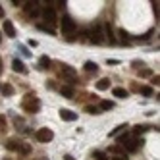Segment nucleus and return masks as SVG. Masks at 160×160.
Returning <instances> with one entry per match:
<instances>
[{
	"instance_id": "nucleus-1",
	"label": "nucleus",
	"mask_w": 160,
	"mask_h": 160,
	"mask_svg": "<svg viewBox=\"0 0 160 160\" xmlns=\"http://www.w3.org/2000/svg\"><path fill=\"white\" fill-rule=\"evenodd\" d=\"M21 108H23L25 112H29V114H35V112H39V108H41V100L35 97V95H27L25 98H23V102H21Z\"/></svg>"
},
{
	"instance_id": "nucleus-2",
	"label": "nucleus",
	"mask_w": 160,
	"mask_h": 160,
	"mask_svg": "<svg viewBox=\"0 0 160 160\" xmlns=\"http://www.w3.org/2000/svg\"><path fill=\"white\" fill-rule=\"evenodd\" d=\"M89 41L91 42H102L104 41V31H102V23H95L89 29Z\"/></svg>"
},
{
	"instance_id": "nucleus-3",
	"label": "nucleus",
	"mask_w": 160,
	"mask_h": 160,
	"mask_svg": "<svg viewBox=\"0 0 160 160\" xmlns=\"http://www.w3.org/2000/svg\"><path fill=\"white\" fill-rule=\"evenodd\" d=\"M35 139H37L39 143H50V141L54 139V133H52V129H48V128H41V129L35 131Z\"/></svg>"
},
{
	"instance_id": "nucleus-4",
	"label": "nucleus",
	"mask_w": 160,
	"mask_h": 160,
	"mask_svg": "<svg viewBox=\"0 0 160 160\" xmlns=\"http://www.w3.org/2000/svg\"><path fill=\"white\" fill-rule=\"evenodd\" d=\"M75 29H77L75 21L70 16H64V19H62V33L64 35H72V33H75Z\"/></svg>"
},
{
	"instance_id": "nucleus-5",
	"label": "nucleus",
	"mask_w": 160,
	"mask_h": 160,
	"mask_svg": "<svg viewBox=\"0 0 160 160\" xmlns=\"http://www.w3.org/2000/svg\"><path fill=\"white\" fill-rule=\"evenodd\" d=\"M141 145H143V139H137V137H133V139H128L125 143H122V148H123V151H128V152H135Z\"/></svg>"
},
{
	"instance_id": "nucleus-6",
	"label": "nucleus",
	"mask_w": 160,
	"mask_h": 160,
	"mask_svg": "<svg viewBox=\"0 0 160 160\" xmlns=\"http://www.w3.org/2000/svg\"><path fill=\"white\" fill-rule=\"evenodd\" d=\"M41 14H42V19L48 23V27H52L56 23V10L54 8H44Z\"/></svg>"
},
{
	"instance_id": "nucleus-7",
	"label": "nucleus",
	"mask_w": 160,
	"mask_h": 160,
	"mask_svg": "<svg viewBox=\"0 0 160 160\" xmlns=\"http://www.w3.org/2000/svg\"><path fill=\"white\" fill-rule=\"evenodd\" d=\"M25 12H27V16H31V18H35V16L41 14L37 0H29V2H25Z\"/></svg>"
},
{
	"instance_id": "nucleus-8",
	"label": "nucleus",
	"mask_w": 160,
	"mask_h": 160,
	"mask_svg": "<svg viewBox=\"0 0 160 160\" xmlns=\"http://www.w3.org/2000/svg\"><path fill=\"white\" fill-rule=\"evenodd\" d=\"M62 75L64 77H70L72 79V83H75V75H77V72H75V68H72V66H68V64H62Z\"/></svg>"
},
{
	"instance_id": "nucleus-9",
	"label": "nucleus",
	"mask_w": 160,
	"mask_h": 160,
	"mask_svg": "<svg viewBox=\"0 0 160 160\" xmlns=\"http://www.w3.org/2000/svg\"><path fill=\"white\" fill-rule=\"evenodd\" d=\"M60 118H62L64 122H75V120H77V114L72 112V110H68V108H62V110H60Z\"/></svg>"
},
{
	"instance_id": "nucleus-10",
	"label": "nucleus",
	"mask_w": 160,
	"mask_h": 160,
	"mask_svg": "<svg viewBox=\"0 0 160 160\" xmlns=\"http://www.w3.org/2000/svg\"><path fill=\"white\" fill-rule=\"evenodd\" d=\"M2 29H4V33H6L10 39H14V37H16V27H14V23H12L10 19H6L4 23H2Z\"/></svg>"
},
{
	"instance_id": "nucleus-11",
	"label": "nucleus",
	"mask_w": 160,
	"mask_h": 160,
	"mask_svg": "<svg viewBox=\"0 0 160 160\" xmlns=\"http://www.w3.org/2000/svg\"><path fill=\"white\" fill-rule=\"evenodd\" d=\"M12 70H14L16 73H27L25 64L21 62V60H18V58H14V62H12Z\"/></svg>"
},
{
	"instance_id": "nucleus-12",
	"label": "nucleus",
	"mask_w": 160,
	"mask_h": 160,
	"mask_svg": "<svg viewBox=\"0 0 160 160\" xmlns=\"http://www.w3.org/2000/svg\"><path fill=\"white\" fill-rule=\"evenodd\" d=\"M60 93H62V97H66V98H73V97H75L73 89H72L70 85H64V87L60 89Z\"/></svg>"
},
{
	"instance_id": "nucleus-13",
	"label": "nucleus",
	"mask_w": 160,
	"mask_h": 160,
	"mask_svg": "<svg viewBox=\"0 0 160 160\" xmlns=\"http://www.w3.org/2000/svg\"><path fill=\"white\" fill-rule=\"evenodd\" d=\"M112 95L118 97V98H125V97H128V91H125L123 87H114L112 89Z\"/></svg>"
},
{
	"instance_id": "nucleus-14",
	"label": "nucleus",
	"mask_w": 160,
	"mask_h": 160,
	"mask_svg": "<svg viewBox=\"0 0 160 160\" xmlns=\"http://www.w3.org/2000/svg\"><path fill=\"white\" fill-rule=\"evenodd\" d=\"M0 91H2V95H4V97H12V95H14V87L10 85V83L0 85Z\"/></svg>"
},
{
	"instance_id": "nucleus-15",
	"label": "nucleus",
	"mask_w": 160,
	"mask_h": 160,
	"mask_svg": "<svg viewBox=\"0 0 160 160\" xmlns=\"http://www.w3.org/2000/svg\"><path fill=\"white\" fill-rule=\"evenodd\" d=\"M108 87H110V79H106V77L100 79V81H97V89L98 91H106Z\"/></svg>"
},
{
	"instance_id": "nucleus-16",
	"label": "nucleus",
	"mask_w": 160,
	"mask_h": 160,
	"mask_svg": "<svg viewBox=\"0 0 160 160\" xmlns=\"http://www.w3.org/2000/svg\"><path fill=\"white\" fill-rule=\"evenodd\" d=\"M39 66L42 68V70H48V68H50V58H48V56H41V58H39Z\"/></svg>"
},
{
	"instance_id": "nucleus-17",
	"label": "nucleus",
	"mask_w": 160,
	"mask_h": 160,
	"mask_svg": "<svg viewBox=\"0 0 160 160\" xmlns=\"http://www.w3.org/2000/svg\"><path fill=\"white\" fill-rule=\"evenodd\" d=\"M19 145H21V143H18V141H14V139H10V141L6 143V148H8V151H18Z\"/></svg>"
},
{
	"instance_id": "nucleus-18",
	"label": "nucleus",
	"mask_w": 160,
	"mask_h": 160,
	"mask_svg": "<svg viewBox=\"0 0 160 160\" xmlns=\"http://www.w3.org/2000/svg\"><path fill=\"white\" fill-rule=\"evenodd\" d=\"M85 72H98L97 62H85Z\"/></svg>"
},
{
	"instance_id": "nucleus-19",
	"label": "nucleus",
	"mask_w": 160,
	"mask_h": 160,
	"mask_svg": "<svg viewBox=\"0 0 160 160\" xmlns=\"http://www.w3.org/2000/svg\"><path fill=\"white\" fill-rule=\"evenodd\" d=\"M93 156H95V160H110V158H108V154H106L104 151H95V154H93Z\"/></svg>"
},
{
	"instance_id": "nucleus-20",
	"label": "nucleus",
	"mask_w": 160,
	"mask_h": 160,
	"mask_svg": "<svg viewBox=\"0 0 160 160\" xmlns=\"http://www.w3.org/2000/svg\"><path fill=\"white\" fill-rule=\"evenodd\" d=\"M37 27H39V31H42V33H48V35H54V29H52V27H48V25H42V23H39Z\"/></svg>"
},
{
	"instance_id": "nucleus-21",
	"label": "nucleus",
	"mask_w": 160,
	"mask_h": 160,
	"mask_svg": "<svg viewBox=\"0 0 160 160\" xmlns=\"http://www.w3.org/2000/svg\"><path fill=\"white\" fill-rule=\"evenodd\" d=\"M112 108H114V104H112L110 100H102V102H100V108H98V110H112Z\"/></svg>"
},
{
	"instance_id": "nucleus-22",
	"label": "nucleus",
	"mask_w": 160,
	"mask_h": 160,
	"mask_svg": "<svg viewBox=\"0 0 160 160\" xmlns=\"http://www.w3.org/2000/svg\"><path fill=\"white\" fill-rule=\"evenodd\" d=\"M148 129V125H137V128H133V135H141Z\"/></svg>"
},
{
	"instance_id": "nucleus-23",
	"label": "nucleus",
	"mask_w": 160,
	"mask_h": 160,
	"mask_svg": "<svg viewBox=\"0 0 160 160\" xmlns=\"http://www.w3.org/2000/svg\"><path fill=\"white\" fill-rule=\"evenodd\" d=\"M141 95H145V97H151V95H152V87L143 85V87H141Z\"/></svg>"
},
{
	"instance_id": "nucleus-24",
	"label": "nucleus",
	"mask_w": 160,
	"mask_h": 160,
	"mask_svg": "<svg viewBox=\"0 0 160 160\" xmlns=\"http://www.w3.org/2000/svg\"><path fill=\"white\" fill-rule=\"evenodd\" d=\"M104 29H106V37L110 39V42H114L116 39H114V33H112V27H110V23H106V25H104Z\"/></svg>"
},
{
	"instance_id": "nucleus-25",
	"label": "nucleus",
	"mask_w": 160,
	"mask_h": 160,
	"mask_svg": "<svg viewBox=\"0 0 160 160\" xmlns=\"http://www.w3.org/2000/svg\"><path fill=\"white\" fill-rule=\"evenodd\" d=\"M125 128H128V125H125V123H123V125H118V128L114 129V131H110V137H118V133H122V131H123Z\"/></svg>"
},
{
	"instance_id": "nucleus-26",
	"label": "nucleus",
	"mask_w": 160,
	"mask_h": 160,
	"mask_svg": "<svg viewBox=\"0 0 160 160\" xmlns=\"http://www.w3.org/2000/svg\"><path fill=\"white\" fill-rule=\"evenodd\" d=\"M18 151H19V152H23V154H27V152L31 151V147H29V145H23V143H21V145H19V148H18Z\"/></svg>"
},
{
	"instance_id": "nucleus-27",
	"label": "nucleus",
	"mask_w": 160,
	"mask_h": 160,
	"mask_svg": "<svg viewBox=\"0 0 160 160\" xmlns=\"http://www.w3.org/2000/svg\"><path fill=\"white\" fill-rule=\"evenodd\" d=\"M85 112H89V114H100V110L97 106H85Z\"/></svg>"
},
{
	"instance_id": "nucleus-28",
	"label": "nucleus",
	"mask_w": 160,
	"mask_h": 160,
	"mask_svg": "<svg viewBox=\"0 0 160 160\" xmlns=\"http://www.w3.org/2000/svg\"><path fill=\"white\" fill-rule=\"evenodd\" d=\"M19 50H21V54H23V56H31V52H29L25 47H19Z\"/></svg>"
},
{
	"instance_id": "nucleus-29",
	"label": "nucleus",
	"mask_w": 160,
	"mask_h": 160,
	"mask_svg": "<svg viewBox=\"0 0 160 160\" xmlns=\"http://www.w3.org/2000/svg\"><path fill=\"white\" fill-rule=\"evenodd\" d=\"M120 37H122V39H123V41H125V39H129V37H128V33H125V31H123V29H120Z\"/></svg>"
},
{
	"instance_id": "nucleus-30",
	"label": "nucleus",
	"mask_w": 160,
	"mask_h": 160,
	"mask_svg": "<svg viewBox=\"0 0 160 160\" xmlns=\"http://www.w3.org/2000/svg\"><path fill=\"white\" fill-rule=\"evenodd\" d=\"M112 160H128V158H125V156H123V154H118V156H114V158H112Z\"/></svg>"
},
{
	"instance_id": "nucleus-31",
	"label": "nucleus",
	"mask_w": 160,
	"mask_h": 160,
	"mask_svg": "<svg viewBox=\"0 0 160 160\" xmlns=\"http://www.w3.org/2000/svg\"><path fill=\"white\" fill-rule=\"evenodd\" d=\"M12 4H14V6H21V4H23V0H14Z\"/></svg>"
},
{
	"instance_id": "nucleus-32",
	"label": "nucleus",
	"mask_w": 160,
	"mask_h": 160,
	"mask_svg": "<svg viewBox=\"0 0 160 160\" xmlns=\"http://www.w3.org/2000/svg\"><path fill=\"white\" fill-rule=\"evenodd\" d=\"M4 123H6V120H4V116H0V125L4 128Z\"/></svg>"
},
{
	"instance_id": "nucleus-33",
	"label": "nucleus",
	"mask_w": 160,
	"mask_h": 160,
	"mask_svg": "<svg viewBox=\"0 0 160 160\" xmlns=\"http://www.w3.org/2000/svg\"><path fill=\"white\" fill-rule=\"evenodd\" d=\"M64 160H75V158H73V156H70V154H66V156H64Z\"/></svg>"
},
{
	"instance_id": "nucleus-34",
	"label": "nucleus",
	"mask_w": 160,
	"mask_h": 160,
	"mask_svg": "<svg viewBox=\"0 0 160 160\" xmlns=\"http://www.w3.org/2000/svg\"><path fill=\"white\" fill-rule=\"evenodd\" d=\"M4 18V10H2V6H0V19Z\"/></svg>"
},
{
	"instance_id": "nucleus-35",
	"label": "nucleus",
	"mask_w": 160,
	"mask_h": 160,
	"mask_svg": "<svg viewBox=\"0 0 160 160\" xmlns=\"http://www.w3.org/2000/svg\"><path fill=\"white\" fill-rule=\"evenodd\" d=\"M0 72H2V62H0Z\"/></svg>"
}]
</instances>
